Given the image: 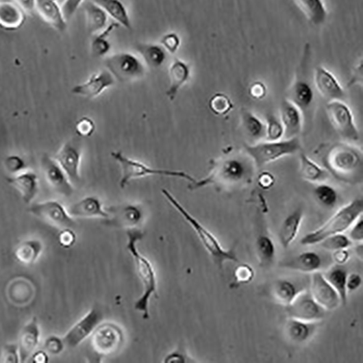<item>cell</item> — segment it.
<instances>
[{
	"label": "cell",
	"mask_w": 363,
	"mask_h": 363,
	"mask_svg": "<svg viewBox=\"0 0 363 363\" xmlns=\"http://www.w3.org/2000/svg\"><path fill=\"white\" fill-rule=\"evenodd\" d=\"M256 168L247 153L229 155L212 162L209 175L196 179L188 184V188L192 191L209 186L221 189L245 186L251 183Z\"/></svg>",
	"instance_id": "1"
},
{
	"label": "cell",
	"mask_w": 363,
	"mask_h": 363,
	"mask_svg": "<svg viewBox=\"0 0 363 363\" xmlns=\"http://www.w3.org/2000/svg\"><path fill=\"white\" fill-rule=\"evenodd\" d=\"M319 156L323 167L338 181L349 185L362 181L363 154L355 145L346 142L326 145Z\"/></svg>",
	"instance_id": "2"
},
{
	"label": "cell",
	"mask_w": 363,
	"mask_h": 363,
	"mask_svg": "<svg viewBox=\"0 0 363 363\" xmlns=\"http://www.w3.org/2000/svg\"><path fill=\"white\" fill-rule=\"evenodd\" d=\"M144 233L138 229H127V249L135 260L138 275L142 285V293L136 301L135 310L142 314V318H150V301L157 295V276L152 262L142 255L138 249V243L142 240Z\"/></svg>",
	"instance_id": "3"
},
{
	"label": "cell",
	"mask_w": 363,
	"mask_h": 363,
	"mask_svg": "<svg viewBox=\"0 0 363 363\" xmlns=\"http://www.w3.org/2000/svg\"><path fill=\"white\" fill-rule=\"evenodd\" d=\"M162 192L169 203L184 218V220L195 231L202 245L210 253L218 268L223 270L225 262H239L235 248L229 249L223 248L215 236L207 227H204L197 218L193 216L172 195L171 191L163 188Z\"/></svg>",
	"instance_id": "4"
},
{
	"label": "cell",
	"mask_w": 363,
	"mask_h": 363,
	"mask_svg": "<svg viewBox=\"0 0 363 363\" xmlns=\"http://www.w3.org/2000/svg\"><path fill=\"white\" fill-rule=\"evenodd\" d=\"M362 199H356L350 201L338 210L324 225L302 238L300 241L301 245L303 246L316 245L331 236L344 234L362 216Z\"/></svg>",
	"instance_id": "5"
},
{
	"label": "cell",
	"mask_w": 363,
	"mask_h": 363,
	"mask_svg": "<svg viewBox=\"0 0 363 363\" xmlns=\"http://www.w3.org/2000/svg\"><path fill=\"white\" fill-rule=\"evenodd\" d=\"M88 358L90 362L99 363L104 358L118 353L124 343V332L112 322H105L96 327L90 336Z\"/></svg>",
	"instance_id": "6"
},
{
	"label": "cell",
	"mask_w": 363,
	"mask_h": 363,
	"mask_svg": "<svg viewBox=\"0 0 363 363\" xmlns=\"http://www.w3.org/2000/svg\"><path fill=\"white\" fill-rule=\"evenodd\" d=\"M111 155L112 158L120 166L121 171H122V175H121L119 180L121 188H125L132 180L150 176L178 178L188 180L190 183L196 179V178L184 171L151 167L141 162L129 158L122 151H113Z\"/></svg>",
	"instance_id": "7"
},
{
	"label": "cell",
	"mask_w": 363,
	"mask_h": 363,
	"mask_svg": "<svg viewBox=\"0 0 363 363\" xmlns=\"http://www.w3.org/2000/svg\"><path fill=\"white\" fill-rule=\"evenodd\" d=\"M301 150V142L298 137L283 138L279 140L258 142L246 147V153L256 167H262Z\"/></svg>",
	"instance_id": "8"
},
{
	"label": "cell",
	"mask_w": 363,
	"mask_h": 363,
	"mask_svg": "<svg viewBox=\"0 0 363 363\" xmlns=\"http://www.w3.org/2000/svg\"><path fill=\"white\" fill-rule=\"evenodd\" d=\"M106 69L116 81L130 83L143 78L147 67L142 59L131 53L122 52L108 56L105 60Z\"/></svg>",
	"instance_id": "9"
},
{
	"label": "cell",
	"mask_w": 363,
	"mask_h": 363,
	"mask_svg": "<svg viewBox=\"0 0 363 363\" xmlns=\"http://www.w3.org/2000/svg\"><path fill=\"white\" fill-rule=\"evenodd\" d=\"M326 113L338 135L349 141H358L360 131L352 110L344 101H331L326 105Z\"/></svg>",
	"instance_id": "10"
},
{
	"label": "cell",
	"mask_w": 363,
	"mask_h": 363,
	"mask_svg": "<svg viewBox=\"0 0 363 363\" xmlns=\"http://www.w3.org/2000/svg\"><path fill=\"white\" fill-rule=\"evenodd\" d=\"M83 145L78 138H72L65 142L54 156L58 164L75 186L81 183V164Z\"/></svg>",
	"instance_id": "11"
},
{
	"label": "cell",
	"mask_w": 363,
	"mask_h": 363,
	"mask_svg": "<svg viewBox=\"0 0 363 363\" xmlns=\"http://www.w3.org/2000/svg\"><path fill=\"white\" fill-rule=\"evenodd\" d=\"M29 212L46 223L62 229L75 225L74 218L70 216L67 209L55 200L31 204Z\"/></svg>",
	"instance_id": "12"
},
{
	"label": "cell",
	"mask_w": 363,
	"mask_h": 363,
	"mask_svg": "<svg viewBox=\"0 0 363 363\" xmlns=\"http://www.w3.org/2000/svg\"><path fill=\"white\" fill-rule=\"evenodd\" d=\"M108 216L103 220L105 225L127 229L136 228L143 220V210L136 203H123L105 208Z\"/></svg>",
	"instance_id": "13"
},
{
	"label": "cell",
	"mask_w": 363,
	"mask_h": 363,
	"mask_svg": "<svg viewBox=\"0 0 363 363\" xmlns=\"http://www.w3.org/2000/svg\"><path fill=\"white\" fill-rule=\"evenodd\" d=\"M289 318L307 322L318 323L325 316L326 310L312 297L307 289L286 307Z\"/></svg>",
	"instance_id": "14"
},
{
	"label": "cell",
	"mask_w": 363,
	"mask_h": 363,
	"mask_svg": "<svg viewBox=\"0 0 363 363\" xmlns=\"http://www.w3.org/2000/svg\"><path fill=\"white\" fill-rule=\"evenodd\" d=\"M41 167L48 185L58 193L65 197H70L75 191V186L71 184L68 176L58 162L48 154L41 158Z\"/></svg>",
	"instance_id": "15"
},
{
	"label": "cell",
	"mask_w": 363,
	"mask_h": 363,
	"mask_svg": "<svg viewBox=\"0 0 363 363\" xmlns=\"http://www.w3.org/2000/svg\"><path fill=\"white\" fill-rule=\"evenodd\" d=\"M103 319V313L98 308H92L62 338L66 347H77L92 334Z\"/></svg>",
	"instance_id": "16"
},
{
	"label": "cell",
	"mask_w": 363,
	"mask_h": 363,
	"mask_svg": "<svg viewBox=\"0 0 363 363\" xmlns=\"http://www.w3.org/2000/svg\"><path fill=\"white\" fill-rule=\"evenodd\" d=\"M309 290L314 299L326 311L334 310L342 304L336 290L320 272L312 273Z\"/></svg>",
	"instance_id": "17"
},
{
	"label": "cell",
	"mask_w": 363,
	"mask_h": 363,
	"mask_svg": "<svg viewBox=\"0 0 363 363\" xmlns=\"http://www.w3.org/2000/svg\"><path fill=\"white\" fill-rule=\"evenodd\" d=\"M116 79L107 69L92 75L87 81L77 84L71 92L83 98L93 99L98 98L106 90L113 87Z\"/></svg>",
	"instance_id": "18"
},
{
	"label": "cell",
	"mask_w": 363,
	"mask_h": 363,
	"mask_svg": "<svg viewBox=\"0 0 363 363\" xmlns=\"http://www.w3.org/2000/svg\"><path fill=\"white\" fill-rule=\"evenodd\" d=\"M314 86L324 99L331 101H343L345 91L340 82L326 68L318 66L314 71Z\"/></svg>",
	"instance_id": "19"
},
{
	"label": "cell",
	"mask_w": 363,
	"mask_h": 363,
	"mask_svg": "<svg viewBox=\"0 0 363 363\" xmlns=\"http://www.w3.org/2000/svg\"><path fill=\"white\" fill-rule=\"evenodd\" d=\"M307 278H282L273 286V296L278 303L287 307L304 290L309 289Z\"/></svg>",
	"instance_id": "20"
},
{
	"label": "cell",
	"mask_w": 363,
	"mask_h": 363,
	"mask_svg": "<svg viewBox=\"0 0 363 363\" xmlns=\"http://www.w3.org/2000/svg\"><path fill=\"white\" fill-rule=\"evenodd\" d=\"M9 185L19 193L24 203L31 204L40 189L39 178L34 171L26 169L18 174L7 177Z\"/></svg>",
	"instance_id": "21"
},
{
	"label": "cell",
	"mask_w": 363,
	"mask_h": 363,
	"mask_svg": "<svg viewBox=\"0 0 363 363\" xmlns=\"http://www.w3.org/2000/svg\"><path fill=\"white\" fill-rule=\"evenodd\" d=\"M279 118L284 127L285 138L299 136L303 128L304 114L288 99L281 102Z\"/></svg>",
	"instance_id": "22"
},
{
	"label": "cell",
	"mask_w": 363,
	"mask_h": 363,
	"mask_svg": "<svg viewBox=\"0 0 363 363\" xmlns=\"http://www.w3.org/2000/svg\"><path fill=\"white\" fill-rule=\"evenodd\" d=\"M35 11L40 17L58 32L67 29L62 6L55 0H36Z\"/></svg>",
	"instance_id": "23"
},
{
	"label": "cell",
	"mask_w": 363,
	"mask_h": 363,
	"mask_svg": "<svg viewBox=\"0 0 363 363\" xmlns=\"http://www.w3.org/2000/svg\"><path fill=\"white\" fill-rule=\"evenodd\" d=\"M40 334L38 321L34 317L20 334L18 343L20 362H27L35 352L40 343Z\"/></svg>",
	"instance_id": "24"
},
{
	"label": "cell",
	"mask_w": 363,
	"mask_h": 363,
	"mask_svg": "<svg viewBox=\"0 0 363 363\" xmlns=\"http://www.w3.org/2000/svg\"><path fill=\"white\" fill-rule=\"evenodd\" d=\"M191 75L190 66L184 60L175 58L168 68L169 86L166 95L169 101H174Z\"/></svg>",
	"instance_id": "25"
},
{
	"label": "cell",
	"mask_w": 363,
	"mask_h": 363,
	"mask_svg": "<svg viewBox=\"0 0 363 363\" xmlns=\"http://www.w3.org/2000/svg\"><path fill=\"white\" fill-rule=\"evenodd\" d=\"M27 20V14L15 0L0 1V28L8 32L21 29Z\"/></svg>",
	"instance_id": "26"
},
{
	"label": "cell",
	"mask_w": 363,
	"mask_h": 363,
	"mask_svg": "<svg viewBox=\"0 0 363 363\" xmlns=\"http://www.w3.org/2000/svg\"><path fill=\"white\" fill-rule=\"evenodd\" d=\"M72 218H101L105 219L108 213L100 199L95 196L84 197L67 208Z\"/></svg>",
	"instance_id": "27"
},
{
	"label": "cell",
	"mask_w": 363,
	"mask_h": 363,
	"mask_svg": "<svg viewBox=\"0 0 363 363\" xmlns=\"http://www.w3.org/2000/svg\"><path fill=\"white\" fill-rule=\"evenodd\" d=\"M322 266L320 254L314 251L301 253L284 264L285 268L305 274L319 272Z\"/></svg>",
	"instance_id": "28"
},
{
	"label": "cell",
	"mask_w": 363,
	"mask_h": 363,
	"mask_svg": "<svg viewBox=\"0 0 363 363\" xmlns=\"http://www.w3.org/2000/svg\"><path fill=\"white\" fill-rule=\"evenodd\" d=\"M316 323L289 318L286 323L285 332L290 341L297 344L305 343L316 332Z\"/></svg>",
	"instance_id": "29"
},
{
	"label": "cell",
	"mask_w": 363,
	"mask_h": 363,
	"mask_svg": "<svg viewBox=\"0 0 363 363\" xmlns=\"http://www.w3.org/2000/svg\"><path fill=\"white\" fill-rule=\"evenodd\" d=\"M303 218V210L298 208L288 215L283 222L279 231V239L284 249L292 245L297 238Z\"/></svg>",
	"instance_id": "30"
},
{
	"label": "cell",
	"mask_w": 363,
	"mask_h": 363,
	"mask_svg": "<svg viewBox=\"0 0 363 363\" xmlns=\"http://www.w3.org/2000/svg\"><path fill=\"white\" fill-rule=\"evenodd\" d=\"M288 99L305 114L314 103V92L307 81L299 79L290 88Z\"/></svg>",
	"instance_id": "31"
},
{
	"label": "cell",
	"mask_w": 363,
	"mask_h": 363,
	"mask_svg": "<svg viewBox=\"0 0 363 363\" xmlns=\"http://www.w3.org/2000/svg\"><path fill=\"white\" fill-rule=\"evenodd\" d=\"M136 49L147 68H158L166 62V51L161 45L141 42L136 45Z\"/></svg>",
	"instance_id": "32"
},
{
	"label": "cell",
	"mask_w": 363,
	"mask_h": 363,
	"mask_svg": "<svg viewBox=\"0 0 363 363\" xmlns=\"http://www.w3.org/2000/svg\"><path fill=\"white\" fill-rule=\"evenodd\" d=\"M299 174L302 179L309 183L317 184L323 183L329 175L323 166L303 153L299 155Z\"/></svg>",
	"instance_id": "33"
},
{
	"label": "cell",
	"mask_w": 363,
	"mask_h": 363,
	"mask_svg": "<svg viewBox=\"0 0 363 363\" xmlns=\"http://www.w3.org/2000/svg\"><path fill=\"white\" fill-rule=\"evenodd\" d=\"M84 12L86 15L87 28L90 33L98 34L107 27L108 16L105 10L98 4L93 1L84 3Z\"/></svg>",
	"instance_id": "34"
},
{
	"label": "cell",
	"mask_w": 363,
	"mask_h": 363,
	"mask_svg": "<svg viewBox=\"0 0 363 363\" xmlns=\"http://www.w3.org/2000/svg\"><path fill=\"white\" fill-rule=\"evenodd\" d=\"M101 6L108 16L112 18L115 22L127 29H132V23L128 11L121 0H93Z\"/></svg>",
	"instance_id": "35"
},
{
	"label": "cell",
	"mask_w": 363,
	"mask_h": 363,
	"mask_svg": "<svg viewBox=\"0 0 363 363\" xmlns=\"http://www.w3.org/2000/svg\"><path fill=\"white\" fill-rule=\"evenodd\" d=\"M323 275L340 296L342 305H346L349 294L347 289L348 273L343 265L334 266Z\"/></svg>",
	"instance_id": "36"
},
{
	"label": "cell",
	"mask_w": 363,
	"mask_h": 363,
	"mask_svg": "<svg viewBox=\"0 0 363 363\" xmlns=\"http://www.w3.org/2000/svg\"><path fill=\"white\" fill-rule=\"evenodd\" d=\"M43 245L36 239L22 242L15 250L14 255L17 261L23 264H34L40 258Z\"/></svg>",
	"instance_id": "37"
},
{
	"label": "cell",
	"mask_w": 363,
	"mask_h": 363,
	"mask_svg": "<svg viewBox=\"0 0 363 363\" xmlns=\"http://www.w3.org/2000/svg\"><path fill=\"white\" fill-rule=\"evenodd\" d=\"M241 123L247 135L252 140H260L265 138V122L255 114L244 110L241 112Z\"/></svg>",
	"instance_id": "38"
},
{
	"label": "cell",
	"mask_w": 363,
	"mask_h": 363,
	"mask_svg": "<svg viewBox=\"0 0 363 363\" xmlns=\"http://www.w3.org/2000/svg\"><path fill=\"white\" fill-rule=\"evenodd\" d=\"M119 27V24L114 22L110 25L107 26L101 32L94 36L90 45L91 53L93 56L97 58L103 57L111 51L112 45L108 40V38L114 29Z\"/></svg>",
	"instance_id": "39"
},
{
	"label": "cell",
	"mask_w": 363,
	"mask_h": 363,
	"mask_svg": "<svg viewBox=\"0 0 363 363\" xmlns=\"http://www.w3.org/2000/svg\"><path fill=\"white\" fill-rule=\"evenodd\" d=\"M302 10L314 25L320 26L327 17L322 0H297Z\"/></svg>",
	"instance_id": "40"
},
{
	"label": "cell",
	"mask_w": 363,
	"mask_h": 363,
	"mask_svg": "<svg viewBox=\"0 0 363 363\" xmlns=\"http://www.w3.org/2000/svg\"><path fill=\"white\" fill-rule=\"evenodd\" d=\"M313 195L318 203L326 209L334 208L338 201L337 190L332 186L324 184L323 182L314 188Z\"/></svg>",
	"instance_id": "41"
},
{
	"label": "cell",
	"mask_w": 363,
	"mask_h": 363,
	"mask_svg": "<svg viewBox=\"0 0 363 363\" xmlns=\"http://www.w3.org/2000/svg\"><path fill=\"white\" fill-rule=\"evenodd\" d=\"M256 252L262 267L272 264L275 258V246L273 240L268 236H259L256 241Z\"/></svg>",
	"instance_id": "42"
},
{
	"label": "cell",
	"mask_w": 363,
	"mask_h": 363,
	"mask_svg": "<svg viewBox=\"0 0 363 363\" xmlns=\"http://www.w3.org/2000/svg\"><path fill=\"white\" fill-rule=\"evenodd\" d=\"M234 107L231 99L225 93H215L209 101L210 111L216 116H225L227 115L232 112Z\"/></svg>",
	"instance_id": "43"
},
{
	"label": "cell",
	"mask_w": 363,
	"mask_h": 363,
	"mask_svg": "<svg viewBox=\"0 0 363 363\" xmlns=\"http://www.w3.org/2000/svg\"><path fill=\"white\" fill-rule=\"evenodd\" d=\"M265 139L267 140H279L285 137L284 127L279 118L268 115L265 121Z\"/></svg>",
	"instance_id": "44"
},
{
	"label": "cell",
	"mask_w": 363,
	"mask_h": 363,
	"mask_svg": "<svg viewBox=\"0 0 363 363\" xmlns=\"http://www.w3.org/2000/svg\"><path fill=\"white\" fill-rule=\"evenodd\" d=\"M320 244L323 249L334 251L347 249L353 245V241L344 234H338L326 238Z\"/></svg>",
	"instance_id": "45"
},
{
	"label": "cell",
	"mask_w": 363,
	"mask_h": 363,
	"mask_svg": "<svg viewBox=\"0 0 363 363\" xmlns=\"http://www.w3.org/2000/svg\"><path fill=\"white\" fill-rule=\"evenodd\" d=\"M255 277V271L247 263L239 264L234 272V281L238 285H247L250 284Z\"/></svg>",
	"instance_id": "46"
},
{
	"label": "cell",
	"mask_w": 363,
	"mask_h": 363,
	"mask_svg": "<svg viewBox=\"0 0 363 363\" xmlns=\"http://www.w3.org/2000/svg\"><path fill=\"white\" fill-rule=\"evenodd\" d=\"M95 129L96 125L94 121L88 116L80 118L75 125L76 133L80 138L91 137Z\"/></svg>",
	"instance_id": "47"
},
{
	"label": "cell",
	"mask_w": 363,
	"mask_h": 363,
	"mask_svg": "<svg viewBox=\"0 0 363 363\" xmlns=\"http://www.w3.org/2000/svg\"><path fill=\"white\" fill-rule=\"evenodd\" d=\"M6 171L12 175L18 174L27 169V164L22 157L18 155H8L4 162Z\"/></svg>",
	"instance_id": "48"
},
{
	"label": "cell",
	"mask_w": 363,
	"mask_h": 363,
	"mask_svg": "<svg viewBox=\"0 0 363 363\" xmlns=\"http://www.w3.org/2000/svg\"><path fill=\"white\" fill-rule=\"evenodd\" d=\"M181 40L178 34L169 32L164 34L161 39V45L164 50L171 54H175L179 50Z\"/></svg>",
	"instance_id": "49"
},
{
	"label": "cell",
	"mask_w": 363,
	"mask_h": 363,
	"mask_svg": "<svg viewBox=\"0 0 363 363\" xmlns=\"http://www.w3.org/2000/svg\"><path fill=\"white\" fill-rule=\"evenodd\" d=\"M0 362L5 363H18L20 356L18 344H7L3 349Z\"/></svg>",
	"instance_id": "50"
},
{
	"label": "cell",
	"mask_w": 363,
	"mask_h": 363,
	"mask_svg": "<svg viewBox=\"0 0 363 363\" xmlns=\"http://www.w3.org/2000/svg\"><path fill=\"white\" fill-rule=\"evenodd\" d=\"M77 236L72 228L62 229L58 236V241L60 246L65 249H69L76 243Z\"/></svg>",
	"instance_id": "51"
},
{
	"label": "cell",
	"mask_w": 363,
	"mask_h": 363,
	"mask_svg": "<svg viewBox=\"0 0 363 363\" xmlns=\"http://www.w3.org/2000/svg\"><path fill=\"white\" fill-rule=\"evenodd\" d=\"M249 94L253 100H262L268 95V88L262 82H254L249 88Z\"/></svg>",
	"instance_id": "52"
},
{
	"label": "cell",
	"mask_w": 363,
	"mask_h": 363,
	"mask_svg": "<svg viewBox=\"0 0 363 363\" xmlns=\"http://www.w3.org/2000/svg\"><path fill=\"white\" fill-rule=\"evenodd\" d=\"M84 0H66L62 8L66 20L69 21L83 4Z\"/></svg>",
	"instance_id": "53"
},
{
	"label": "cell",
	"mask_w": 363,
	"mask_h": 363,
	"mask_svg": "<svg viewBox=\"0 0 363 363\" xmlns=\"http://www.w3.org/2000/svg\"><path fill=\"white\" fill-rule=\"evenodd\" d=\"M62 338L58 336H51L45 342V347L49 352L53 355H58L62 352L65 347Z\"/></svg>",
	"instance_id": "54"
},
{
	"label": "cell",
	"mask_w": 363,
	"mask_h": 363,
	"mask_svg": "<svg viewBox=\"0 0 363 363\" xmlns=\"http://www.w3.org/2000/svg\"><path fill=\"white\" fill-rule=\"evenodd\" d=\"M349 238L352 241L360 242L363 240V221L362 216L350 227Z\"/></svg>",
	"instance_id": "55"
},
{
	"label": "cell",
	"mask_w": 363,
	"mask_h": 363,
	"mask_svg": "<svg viewBox=\"0 0 363 363\" xmlns=\"http://www.w3.org/2000/svg\"><path fill=\"white\" fill-rule=\"evenodd\" d=\"M275 183V176L269 172H263L258 177V186L264 190H269Z\"/></svg>",
	"instance_id": "56"
},
{
	"label": "cell",
	"mask_w": 363,
	"mask_h": 363,
	"mask_svg": "<svg viewBox=\"0 0 363 363\" xmlns=\"http://www.w3.org/2000/svg\"><path fill=\"white\" fill-rule=\"evenodd\" d=\"M192 359L190 358L187 354L184 353L183 351H174L173 353L168 354L164 359L165 363H185L192 362Z\"/></svg>",
	"instance_id": "57"
},
{
	"label": "cell",
	"mask_w": 363,
	"mask_h": 363,
	"mask_svg": "<svg viewBox=\"0 0 363 363\" xmlns=\"http://www.w3.org/2000/svg\"><path fill=\"white\" fill-rule=\"evenodd\" d=\"M362 284V276L358 273L348 274L347 279V289L349 292H355Z\"/></svg>",
	"instance_id": "58"
},
{
	"label": "cell",
	"mask_w": 363,
	"mask_h": 363,
	"mask_svg": "<svg viewBox=\"0 0 363 363\" xmlns=\"http://www.w3.org/2000/svg\"><path fill=\"white\" fill-rule=\"evenodd\" d=\"M350 258V254L347 249H340L334 251L333 253V259L336 264L344 265Z\"/></svg>",
	"instance_id": "59"
},
{
	"label": "cell",
	"mask_w": 363,
	"mask_h": 363,
	"mask_svg": "<svg viewBox=\"0 0 363 363\" xmlns=\"http://www.w3.org/2000/svg\"><path fill=\"white\" fill-rule=\"evenodd\" d=\"M16 3L26 14L35 11L36 0H15Z\"/></svg>",
	"instance_id": "60"
},
{
	"label": "cell",
	"mask_w": 363,
	"mask_h": 363,
	"mask_svg": "<svg viewBox=\"0 0 363 363\" xmlns=\"http://www.w3.org/2000/svg\"><path fill=\"white\" fill-rule=\"evenodd\" d=\"M33 362L36 363H46L48 361V356L44 351H38L34 352L30 358Z\"/></svg>",
	"instance_id": "61"
},
{
	"label": "cell",
	"mask_w": 363,
	"mask_h": 363,
	"mask_svg": "<svg viewBox=\"0 0 363 363\" xmlns=\"http://www.w3.org/2000/svg\"><path fill=\"white\" fill-rule=\"evenodd\" d=\"M362 244H360L359 245H358L356 247H355V253L357 254V256L359 257V258H361V259L362 258V255H363V249H362Z\"/></svg>",
	"instance_id": "62"
},
{
	"label": "cell",
	"mask_w": 363,
	"mask_h": 363,
	"mask_svg": "<svg viewBox=\"0 0 363 363\" xmlns=\"http://www.w3.org/2000/svg\"><path fill=\"white\" fill-rule=\"evenodd\" d=\"M55 1L60 5L62 6V5L65 3L66 0H55Z\"/></svg>",
	"instance_id": "63"
},
{
	"label": "cell",
	"mask_w": 363,
	"mask_h": 363,
	"mask_svg": "<svg viewBox=\"0 0 363 363\" xmlns=\"http://www.w3.org/2000/svg\"><path fill=\"white\" fill-rule=\"evenodd\" d=\"M0 1H6V0H0Z\"/></svg>",
	"instance_id": "64"
}]
</instances>
